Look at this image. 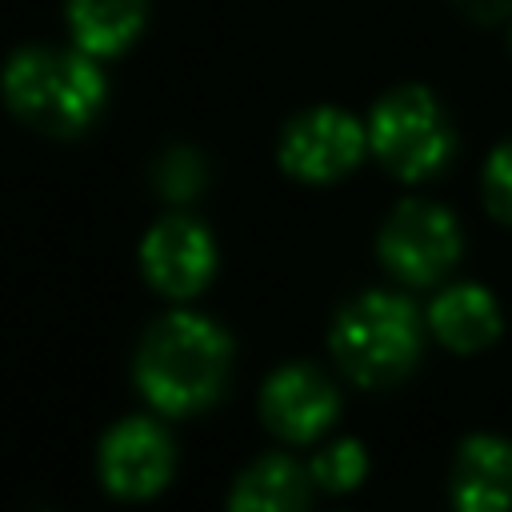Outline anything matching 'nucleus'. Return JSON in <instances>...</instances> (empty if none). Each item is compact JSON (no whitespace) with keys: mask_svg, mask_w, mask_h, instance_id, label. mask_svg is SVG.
I'll list each match as a JSON object with an SVG mask.
<instances>
[{"mask_svg":"<svg viewBox=\"0 0 512 512\" xmlns=\"http://www.w3.org/2000/svg\"><path fill=\"white\" fill-rule=\"evenodd\" d=\"M232 368L228 332L200 312H168L160 316L136 352V384L152 408L168 416H188L208 408Z\"/></svg>","mask_w":512,"mask_h":512,"instance_id":"f257e3e1","label":"nucleus"},{"mask_svg":"<svg viewBox=\"0 0 512 512\" xmlns=\"http://www.w3.org/2000/svg\"><path fill=\"white\" fill-rule=\"evenodd\" d=\"M4 100L40 132H80L104 108V72L88 52L36 44L8 60Z\"/></svg>","mask_w":512,"mask_h":512,"instance_id":"f03ea898","label":"nucleus"},{"mask_svg":"<svg viewBox=\"0 0 512 512\" xmlns=\"http://www.w3.org/2000/svg\"><path fill=\"white\" fill-rule=\"evenodd\" d=\"M332 352L356 384H396L420 356V316L412 300L396 292H360L336 312Z\"/></svg>","mask_w":512,"mask_h":512,"instance_id":"7ed1b4c3","label":"nucleus"},{"mask_svg":"<svg viewBox=\"0 0 512 512\" xmlns=\"http://www.w3.org/2000/svg\"><path fill=\"white\" fill-rule=\"evenodd\" d=\"M368 144L388 172L424 180L452 160L456 132L432 92L392 88L368 116Z\"/></svg>","mask_w":512,"mask_h":512,"instance_id":"20e7f679","label":"nucleus"},{"mask_svg":"<svg viewBox=\"0 0 512 512\" xmlns=\"http://www.w3.org/2000/svg\"><path fill=\"white\" fill-rule=\"evenodd\" d=\"M460 256V228L444 204L404 200L380 228V260L408 284L440 280Z\"/></svg>","mask_w":512,"mask_h":512,"instance_id":"39448f33","label":"nucleus"},{"mask_svg":"<svg viewBox=\"0 0 512 512\" xmlns=\"http://www.w3.org/2000/svg\"><path fill=\"white\" fill-rule=\"evenodd\" d=\"M368 132L344 108H308L280 136V164L296 180H336L364 156Z\"/></svg>","mask_w":512,"mask_h":512,"instance_id":"423d86ee","label":"nucleus"},{"mask_svg":"<svg viewBox=\"0 0 512 512\" xmlns=\"http://www.w3.org/2000/svg\"><path fill=\"white\" fill-rule=\"evenodd\" d=\"M176 464V448L156 420L128 416L100 444V480L120 500L156 496Z\"/></svg>","mask_w":512,"mask_h":512,"instance_id":"0eeeda50","label":"nucleus"},{"mask_svg":"<svg viewBox=\"0 0 512 512\" xmlns=\"http://www.w3.org/2000/svg\"><path fill=\"white\" fill-rule=\"evenodd\" d=\"M336 412H340V396H336L332 380L312 364H284L280 372L268 376V384L260 392L264 424L292 444H304V440H316L320 432H328Z\"/></svg>","mask_w":512,"mask_h":512,"instance_id":"6e6552de","label":"nucleus"},{"mask_svg":"<svg viewBox=\"0 0 512 512\" xmlns=\"http://www.w3.org/2000/svg\"><path fill=\"white\" fill-rule=\"evenodd\" d=\"M144 276L164 296H196L212 268H216V244L204 224L188 216H168L152 224V232L140 244Z\"/></svg>","mask_w":512,"mask_h":512,"instance_id":"1a4fd4ad","label":"nucleus"},{"mask_svg":"<svg viewBox=\"0 0 512 512\" xmlns=\"http://www.w3.org/2000/svg\"><path fill=\"white\" fill-rule=\"evenodd\" d=\"M456 512H512V444L500 436H468L452 464Z\"/></svg>","mask_w":512,"mask_h":512,"instance_id":"9d476101","label":"nucleus"},{"mask_svg":"<svg viewBox=\"0 0 512 512\" xmlns=\"http://www.w3.org/2000/svg\"><path fill=\"white\" fill-rule=\"evenodd\" d=\"M428 324L440 336V344H448L456 352H476V348L496 340L500 308H496V296L488 288H480V284H452V288H444L432 300Z\"/></svg>","mask_w":512,"mask_h":512,"instance_id":"9b49d317","label":"nucleus"},{"mask_svg":"<svg viewBox=\"0 0 512 512\" xmlns=\"http://www.w3.org/2000/svg\"><path fill=\"white\" fill-rule=\"evenodd\" d=\"M228 512H308V476L288 456H260L240 472Z\"/></svg>","mask_w":512,"mask_h":512,"instance_id":"f8f14e48","label":"nucleus"},{"mask_svg":"<svg viewBox=\"0 0 512 512\" xmlns=\"http://www.w3.org/2000/svg\"><path fill=\"white\" fill-rule=\"evenodd\" d=\"M148 0H68V28L88 56L124 52L144 28Z\"/></svg>","mask_w":512,"mask_h":512,"instance_id":"ddd939ff","label":"nucleus"},{"mask_svg":"<svg viewBox=\"0 0 512 512\" xmlns=\"http://www.w3.org/2000/svg\"><path fill=\"white\" fill-rule=\"evenodd\" d=\"M368 472V452L360 440H336L312 460V480L328 492H348L364 480Z\"/></svg>","mask_w":512,"mask_h":512,"instance_id":"4468645a","label":"nucleus"},{"mask_svg":"<svg viewBox=\"0 0 512 512\" xmlns=\"http://www.w3.org/2000/svg\"><path fill=\"white\" fill-rule=\"evenodd\" d=\"M152 184L164 200H192L204 188V160L192 148H168L152 168Z\"/></svg>","mask_w":512,"mask_h":512,"instance_id":"2eb2a0df","label":"nucleus"},{"mask_svg":"<svg viewBox=\"0 0 512 512\" xmlns=\"http://www.w3.org/2000/svg\"><path fill=\"white\" fill-rule=\"evenodd\" d=\"M484 200L492 216L512 224V140L500 144L484 164Z\"/></svg>","mask_w":512,"mask_h":512,"instance_id":"dca6fc26","label":"nucleus"},{"mask_svg":"<svg viewBox=\"0 0 512 512\" xmlns=\"http://www.w3.org/2000/svg\"><path fill=\"white\" fill-rule=\"evenodd\" d=\"M456 8L480 24H492V20H504L512 12V0H456Z\"/></svg>","mask_w":512,"mask_h":512,"instance_id":"f3484780","label":"nucleus"}]
</instances>
